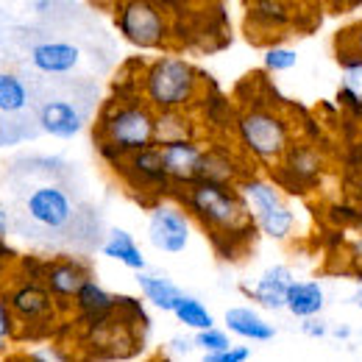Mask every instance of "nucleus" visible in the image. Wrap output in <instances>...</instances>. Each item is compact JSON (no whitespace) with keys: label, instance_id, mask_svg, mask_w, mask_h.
<instances>
[{"label":"nucleus","instance_id":"nucleus-1","mask_svg":"<svg viewBox=\"0 0 362 362\" xmlns=\"http://www.w3.org/2000/svg\"><path fill=\"white\" fill-rule=\"evenodd\" d=\"M25 170L11 165V221L14 234L28 243L50 245V237H67L78 228V206L67 184L59 181L62 159H23Z\"/></svg>","mask_w":362,"mask_h":362},{"label":"nucleus","instance_id":"nucleus-2","mask_svg":"<svg viewBox=\"0 0 362 362\" xmlns=\"http://www.w3.org/2000/svg\"><path fill=\"white\" fill-rule=\"evenodd\" d=\"M179 201L209 231L218 248L223 243L231 245V259L240 254V245H248L254 234H259L254 215L237 184L198 179L187 187H179Z\"/></svg>","mask_w":362,"mask_h":362},{"label":"nucleus","instance_id":"nucleus-3","mask_svg":"<svg viewBox=\"0 0 362 362\" xmlns=\"http://www.w3.org/2000/svg\"><path fill=\"white\" fill-rule=\"evenodd\" d=\"M153 142H156V109L142 95L109 100L100 109L95 126V145L100 159H106L112 168L126 153H134Z\"/></svg>","mask_w":362,"mask_h":362},{"label":"nucleus","instance_id":"nucleus-4","mask_svg":"<svg viewBox=\"0 0 362 362\" xmlns=\"http://www.w3.org/2000/svg\"><path fill=\"white\" fill-rule=\"evenodd\" d=\"M206 90H209L206 76L192 62L170 53L145 64L139 76V92L156 112L192 109L201 103Z\"/></svg>","mask_w":362,"mask_h":362},{"label":"nucleus","instance_id":"nucleus-5","mask_svg":"<svg viewBox=\"0 0 362 362\" xmlns=\"http://www.w3.org/2000/svg\"><path fill=\"white\" fill-rule=\"evenodd\" d=\"M234 134L240 142V151L262 168H276L279 159L293 145L296 132L293 123L268 106H248L234 117Z\"/></svg>","mask_w":362,"mask_h":362},{"label":"nucleus","instance_id":"nucleus-6","mask_svg":"<svg viewBox=\"0 0 362 362\" xmlns=\"http://www.w3.org/2000/svg\"><path fill=\"white\" fill-rule=\"evenodd\" d=\"M115 25L120 37L136 50H162L173 37L168 8L153 0H117Z\"/></svg>","mask_w":362,"mask_h":362},{"label":"nucleus","instance_id":"nucleus-7","mask_svg":"<svg viewBox=\"0 0 362 362\" xmlns=\"http://www.w3.org/2000/svg\"><path fill=\"white\" fill-rule=\"evenodd\" d=\"M11 315L17 320V326H25L31 332V326L47 332L53 323H56V315H59V301L53 298V293L47 290L40 279H20L11 290L3 293Z\"/></svg>","mask_w":362,"mask_h":362},{"label":"nucleus","instance_id":"nucleus-8","mask_svg":"<svg viewBox=\"0 0 362 362\" xmlns=\"http://www.w3.org/2000/svg\"><path fill=\"white\" fill-rule=\"evenodd\" d=\"M189 212L181 201H159L148 212V243L162 254H181L189 245Z\"/></svg>","mask_w":362,"mask_h":362},{"label":"nucleus","instance_id":"nucleus-9","mask_svg":"<svg viewBox=\"0 0 362 362\" xmlns=\"http://www.w3.org/2000/svg\"><path fill=\"white\" fill-rule=\"evenodd\" d=\"M115 170L123 176V181L134 189V192H156V195H165L173 189V181L165 170V162H162V148L159 142L153 145H145L134 153H126Z\"/></svg>","mask_w":362,"mask_h":362},{"label":"nucleus","instance_id":"nucleus-10","mask_svg":"<svg viewBox=\"0 0 362 362\" xmlns=\"http://www.w3.org/2000/svg\"><path fill=\"white\" fill-rule=\"evenodd\" d=\"M326 165H323V153L310 142H296L287 148V153L279 159L276 165V179L281 189L290 192H310L317 187V181L323 179Z\"/></svg>","mask_w":362,"mask_h":362},{"label":"nucleus","instance_id":"nucleus-11","mask_svg":"<svg viewBox=\"0 0 362 362\" xmlns=\"http://www.w3.org/2000/svg\"><path fill=\"white\" fill-rule=\"evenodd\" d=\"M162 148V162L165 170L173 181V189L187 187L192 181L201 179V168H204V153L206 145L198 136H184V139H170V142H159Z\"/></svg>","mask_w":362,"mask_h":362},{"label":"nucleus","instance_id":"nucleus-12","mask_svg":"<svg viewBox=\"0 0 362 362\" xmlns=\"http://www.w3.org/2000/svg\"><path fill=\"white\" fill-rule=\"evenodd\" d=\"M87 112L73 98H42L37 106V126L40 132L56 139H73L84 132Z\"/></svg>","mask_w":362,"mask_h":362},{"label":"nucleus","instance_id":"nucleus-13","mask_svg":"<svg viewBox=\"0 0 362 362\" xmlns=\"http://www.w3.org/2000/svg\"><path fill=\"white\" fill-rule=\"evenodd\" d=\"M90 276V262L76 259V257H56V259H47L42 268V284L53 293V298L64 310V307H70V301L76 298V293L81 290V284Z\"/></svg>","mask_w":362,"mask_h":362},{"label":"nucleus","instance_id":"nucleus-14","mask_svg":"<svg viewBox=\"0 0 362 362\" xmlns=\"http://www.w3.org/2000/svg\"><path fill=\"white\" fill-rule=\"evenodd\" d=\"M81 59V47L67 40H42L28 50V64L42 76H70Z\"/></svg>","mask_w":362,"mask_h":362},{"label":"nucleus","instance_id":"nucleus-15","mask_svg":"<svg viewBox=\"0 0 362 362\" xmlns=\"http://www.w3.org/2000/svg\"><path fill=\"white\" fill-rule=\"evenodd\" d=\"M73 304H76L78 317L87 320L90 329L92 326L106 323V320H112V317L120 313V296H115V293H109L106 287H100L92 276L81 284V290L76 293Z\"/></svg>","mask_w":362,"mask_h":362},{"label":"nucleus","instance_id":"nucleus-16","mask_svg":"<svg viewBox=\"0 0 362 362\" xmlns=\"http://www.w3.org/2000/svg\"><path fill=\"white\" fill-rule=\"evenodd\" d=\"M293 281H296V273L290 265H284V262L271 265L262 271L257 284L251 287V301H257L268 313H281L287 307V290L293 287Z\"/></svg>","mask_w":362,"mask_h":362},{"label":"nucleus","instance_id":"nucleus-17","mask_svg":"<svg viewBox=\"0 0 362 362\" xmlns=\"http://www.w3.org/2000/svg\"><path fill=\"white\" fill-rule=\"evenodd\" d=\"M31 106H34V95L28 81L11 70H0V112L17 120L20 126H28V120H37Z\"/></svg>","mask_w":362,"mask_h":362},{"label":"nucleus","instance_id":"nucleus-18","mask_svg":"<svg viewBox=\"0 0 362 362\" xmlns=\"http://www.w3.org/2000/svg\"><path fill=\"white\" fill-rule=\"evenodd\" d=\"M237 187H240V192H243V198H245V204H248V209H251V215H254V223L262 221V218H268L271 212H276L279 206L287 204L281 187L271 179H262V176H243V179L237 181Z\"/></svg>","mask_w":362,"mask_h":362},{"label":"nucleus","instance_id":"nucleus-19","mask_svg":"<svg viewBox=\"0 0 362 362\" xmlns=\"http://www.w3.org/2000/svg\"><path fill=\"white\" fill-rule=\"evenodd\" d=\"M337 64H340V100L349 112L362 115V53L349 45H337Z\"/></svg>","mask_w":362,"mask_h":362},{"label":"nucleus","instance_id":"nucleus-20","mask_svg":"<svg viewBox=\"0 0 362 362\" xmlns=\"http://www.w3.org/2000/svg\"><path fill=\"white\" fill-rule=\"evenodd\" d=\"M223 323L231 334L243 337V340H251V343H271L276 337V326L271 320L259 315L257 310L251 307H231L223 315Z\"/></svg>","mask_w":362,"mask_h":362},{"label":"nucleus","instance_id":"nucleus-21","mask_svg":"<svg viewBox=\"0 0 362 362\" xmlns=\"http://www.w3.org/2000/svg\"><path fill=\"white\" fill-rule=\"evenodd\" d=\"M100 254L106 259L120 262L129 271H148V259L142 254V248L136 245V240L132 237V231L126 228H109V237L100 243Z\"/></svg>","mask_w":362,"mask_h":362},{"label":"nucleus","instance_id":"nucleus-22","mask_svg":"<svg viewBox=\"0 0 362 362\" xmlns=\"http://www.w3.org/2000/svg\"><path fill=\"white\" fill-rule=\"evenodd\" d=\"M136 287H139L142 298H145L151 307L162 310V313H173L176 304H179V298L184 296L181 287L173 279L156 276V273H148V271H136Z\"/></svg>","mask_w":362,"mask_h":362},{"label":"nucleus","instance_id":"nucleus-23","mask_svg":"<svg viewBox=\"0 0 362 362\" xmlns=\"http://www.w3.org/2000/svg\"><path fill=\"white\" fill-rule=\"evenodd\" d=\"M326 307V293L317 281H293V287L287 290V313L293 317H313L320 315Z\"/></svg>","mask_w":362,"mask_h":362},{"label":"nucleus","instance_id":"nucleus-24","mask_svg":"<svg viewBox=\"0 0 362 362\" xmlns=\"http://www.w3.org/2000/svg\"><path fill=\"white\" fill-rule=\"evenodd\" d=\"M201 179L237 184V181L243 179V176H240V159L234 156L231 148H223V145L206 148V153H204V168H201Z\"/></svg>","mask_w":362,"mask_h":362},{"label":"nucleus","instance_id":"nucleus-25","mask_svg":"<svg viewBox=\"0 0 362 362\" xmlns=\"http://www.w3.org/2000/svg\"><path fill=\"white\" fill-rule=\"evenodd\" d=\"M184 136H198L189 109L156 112V142H170V139H184Z\"/></svg>","mask_w":362,"mask_h":362},{"label":"nucleus","instance_id":"nucleus-26","mask_svg":"<svg viewBox=\"0 0 362 362\" xmlns=\"http://www.w3.org/2000/svg\"><path fill=\"white\" fill-rule=\"evenodd\" d=\"M173 315H176V320H179L181 326H187V329H192V332H201V329L215 326V317L206 310V304H204L201 298H195V296H187V293L179 298Z\"/></svg>","mask_w":362,"mask_h":362},{"label":"nucleus","instance_id":"nucleus-27","mask_svg":"<svg viewBox=\"0 0 362 362\" xmlns=\"http://www.w3.org/2000/svg\"><path fill=\"white\" fill-rule=\"evenodd\" d=\"M262 64H265L268 73H287V70H293L298 64V53L287 45H273L265 50Z\"/></svg>","mask_w":362,"mask_h":362},{"label":"nucleus","instance_id":"nucleus-28","mask_svg":"<svg viewBox=\"0 0 362 362\" xmlns=\"http://www.w3.org/2000/svg\"><path fill=\"white\" fill-rule=\"evenodd\" d=\"M195 346L206 354V351H223L231 346V337H228L226 329H218V326H209V329H201L195 332Z\"/></svg>","mask_w":362,"mask_h":362},{"label":"nucleus","instance_id":"nucleus-29","mask_svg":"<svg viewBox=\"0 0 362 362\" xmlns=\"http://www.w3.org/2000/svg\"><path fill=\"white\" fill-rule=\"evenodd\" d=\"M25 136H31L28 132H23V126L17 120H11L8 115L0 112V148H8V145H17L23 142Z\"/></svg>","mask_w":362,"mask_h":362},{"label":"nucleus","instance_id":"nucleus-30","mask_svg":"<svg viewBox=\"0 0 362 362\" xmlns=\"http://www.w3.org/2000/svg\"><path fill=\"white\" fill-rule=\"evenodd\" d=\"M14 334H17V320H14V315H11L6 298L0 296V354H6V349H8V337H14Z\"/></svg>","mask_w":362,"mask_h":362},{"label":"nucleus","instance_id":"nucleus-31","mask_svg":"<svg viewBox=\"0 0 362 362\" xmlns=\"http://www.w3.org/2000/svg\"><path fill=\"white\" fill-rule=\"evenodd\" d=\"M251 360V349L248 346H228L223 351H206L204 362H248Z\"/></svg>","mask_w":362,"mask_h":362},{"label":"nucleus","instance_id":"nucleus-32","mask_svg":"<svg viewBox=\"0 0 362 362\" xmlns=\"http://www.w3.org/2000/svg\"><path fill=\"white\" fill-rule=\"evenodd\" d=\"M301 334L304 337H310V340H326L329 337V332H332V326L326 323V320H320V315H313V317H301Z\"/></svg>","mask_w":362,"mask_h":362},{"label":"nucleus","instance_id":"nucleus-33","mask_svg":"<svg viewBox=\"0 0 362 362\" xmlns=\"http://www.w3.org/2000/svg\"><path fill=\"white\" fill-rule=\"evenodd\" d=\"M198 346H195V337H170V343H168V357H173V360H187L192 351H195Z\"/></svg>","mask_w":362,"mask_h":362},{"label":"nucleus","instance_id":"nucleus-34","mask_svg":"<svg viewBox=\"0 0 362 362\" xmlns=\"http://www.w3.org/2000/svg\"><path fill=\"white\" fill-rule=\"evenodd\" d=\"M349 262L354 265V271H362V231L349 240Z\"/></svg>","mask_w":362,"mask_h":362},{"label":"nucleus","instance_id":"nucleus-35","mask_svg":"<svg viewBox=\"0 0 362 362\" xmlns=\"http://www.w3.org/2000/svg\"><path fill=\"white\" fill-rule=\"evenodd\" d=\"M340 37H343V42H340V45H349V47H354V50H360L362 53V23L351 25V28H349V31H343Z\"/></svg>","mask_w":362,"mask_h":362},{"label":"nucleus","instance_id":"nucleus-36","mask_svg":"<svg viewBox=\"0 0 362 362\" xmlns=\"http://www.w3.org/2000/svg\"><path fill=\"white\" fill-rule=\"evenodd\" d=\"M329 337L337 340V343H351L354 340V326L351 323H334L332 332H329Z\"/></svg>","mask_w":362,"mask_h":362},{"label":"nucleus","instance_id":"nucleus-37","mask_svg":"<svg viewBox=\"0 0 362 362\" xmlns=\"http://www.w3.org/2000/svg\"><path fill=\"white\" fill-rule=\"evenodd\" d=\"M14 231V221H11V209L0 206V240H6Z\"/></svg>","mask_w":362,"mask_h":362},{"label":"nucleus","instance_id":"nucleus-38","mask_svg":"<svg viewBox=\"0 0 362 362\" xmlns=\"http://www.w3.org/2000/svg\"><path fill=\"white\" fill-rule=\"evenodd\" d=\"M28 360H37V362H59V360H67V354L64 351H59V349H53V351H31L28 354Z\"/></svg>","mask_w":362,"mask_h":362},{"label":"nucleus","instance_id":"nucleus-39","mask_svg":"<svg viewBox=\"0 0 362 362\" xmlns=\"http://www.w3.org/2000/svg\"><path fill=\"white\" fill-rule=\"evenodd\" d=\"M332 6L340 8V11H346V8H360L362 0H332Z\"/></svg>","mask_w":362,"mask_h":362},{"label":"nucleus","instance_id":"nucleus-40","mask_svg":"<svg viewBox=\"0 0 362 362\" xmlns=\"http://www.w3.org/2000/svg\"><path fill=\"white\" fill-rule=\"evenodd\" d=\"M153 3H159V6H165V8H181V6H184V0H153Z\"/></svg>","mask_w":362,"mask_h":362},{"label":"nucleus","instance_id":"nucleus-41","mask_svg":"<svg viewBox=\"0 0 362 362\" xmlns=\"http://www.w3.org/2000/svg\"><path fill=\"white\" fill-rule=\"evenodd\" d=\"M357 279H360V287L354 293V304H357V310H362V271H357Z\"/></svg>","mask_w":362,"mask_h":362},{"label":"nucleus","instance_id":"nucleus-42","mask_svg":"<svg viewBox=\"0 0 362 362\" xmlns=\"http://www.w3.org/2000/svg\"><path fill=\"white\" fill-rule=\"evenodd\" d=\"M357 228H360V231H362V218H360V223H357Z\"/></svg>","mask_w":362,"mask_h":362}]
</instances>
